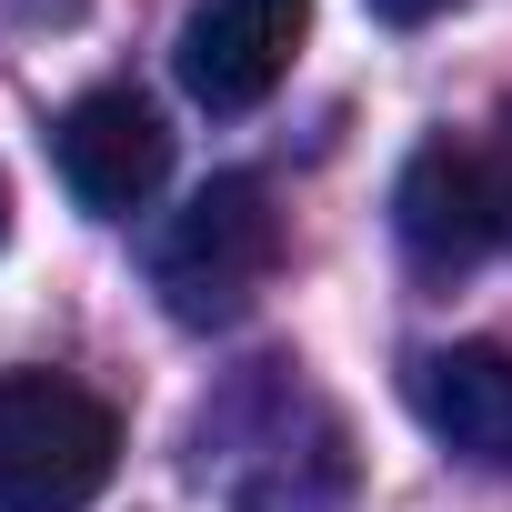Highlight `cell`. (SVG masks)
I'll return each instance as SVG.
<instances>
[{
	"mask_svg": "<svg viewBox=\"0 0 512 512\" xmlns=\"http://www.w3.org/2000/svg\"><path fill=\"white\" fill-rule=\"evenodd\" d=\"M312 31V0H191L171 71L201 111H262Z\"/></svg>",
	"mask_w": 512,
	"mask_h": 512,
	"instance_id": "3",
	"label": "cell"
},
{
	"mask_svg": "<svg viewBox=\"0 0 512 512\" xmlns=\"http://www.w3.org/2000/svg\"><path fill=\"white\" fill-rule=\"evenodd\" d=\"M392 231L412 251V272H472L482 251L502 241V181H492V161L462 151V141H422L402 161Z\"/></svg>",
	"mask_w": 512,
	"mask_h": 512,
	"instance_id": "5",
	"label": "cell"
},
{
	"mask_svg": "<svg viewBox=\"0 0 512 512\" xmlns=\"http://www.w3.org/2000/svg\"><path fill=\"white\" fill-rule=\"evenodd\" d=\"M342 502H352V442H342V422H322L312 442L272 432L262 462L231 482V512H342Z\"/></svg>",
	"mask_w": 512,
	"mask_h": 512,
	"instance_id": "7",
	"label": "cell"
},
{
	"mask_svg": "<svg viewBox=\"0 0 512 512\" xmlns=\"http://www.w3.org/2000/svg\"><path fill=\"white\" fill-rule=\"evenodd\" d=\"M422 432L482 472H512V352L502 342H452V352H422L402 372Z\"/></svg>",
	"mask_w": 512,
	"mask_h": 512,
	"instance_id": "6",
	"label": "cell"
},
{
	"mask_svg": "<svg viewBox=\"0 0 512 512\" xmlns=\"http://www.w3.org/2000/svg\"><path fill=\"white\" fill-rule=\"evenodd\" d=\"M121 462V412L71 372H0V512H81Z\"/></svg>",
	"mask_w": 512,
	"mask_h": 512,
	"instance_id": "2",
	"label": "cell"
},
{
	"mask_svg": "<svg viewBox=\"0 0 512 512\" xmlns=\"http://www.w3.org/2000/svg\"><path fill=\"white\" fill-rule=\"evenodd\" d=\"M272 272H282V211H272V191L251 181V171L201 181V191L161 221V241H151V292H161V312H171L181 332L241 322L251 302H262Z\"/></svg>",
	"mask_w": 512,
	"mask_h": 512,
	"instance_id": "1",
	"label": "cell"
},
{
	"mask_svg": "<svg viewBox=\"0 0 512 512\" xmlns=\"http://www.w3.org/2000/svg\"><path fill=\"white\" fill-rule=\"evenodd\" d=\"M372 11H382L392 31H422V21H442V11H462V0H372Z\"/></svg>",
	"mask_w": 512,
	"mask_h": 512,
	"instance_id": "8",
	"label": "cell"
},
{
	"mask_svg": "<svg viewBox=\"0 0 512 512\" xmlns=\"http://www.w3.org/2000/svg\"><path fill=\"white\" fill-rule=\"evenodd\" d=\"M492 181H502V231H512V131H502V161H492Z\"/></svg>",
	"mask_w": 512,
	"mask_h": 512,
	"instance_id": "9",
	"label": "cell"
},
{
	"mask_svg": "<svg viewBox=\"0 0 512 512\" xmlns=\"http://www.w3.org/2000/svg\"><path fill=\"white\" fill-rule=\"evenodd\" d=\"M51 161H61V181L91 221H131L171 181V131L141 91H81L51 131Z\"/></svg>",
	"mask_w": 512,
	"mask_h": 512,
	"instance_id": "4",
	"label": "cell"
},
{
	"mask_svg": "<svg viewBox=\"0 0 512 512\" xmlns=\"http://www.w3.org/2000/svg\"><path fill=\"white\" fill-rule=\"evenodd\" d=\"M0 241H11V181H0Z\"/></svg>",
	"mask_w": 512,
	"mask_h": 512,
	"instance_id": "10",
	"label": "cell"
}]
</instances>
